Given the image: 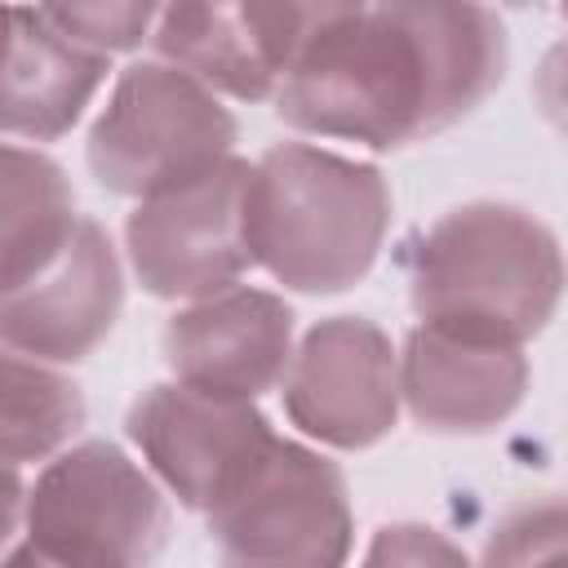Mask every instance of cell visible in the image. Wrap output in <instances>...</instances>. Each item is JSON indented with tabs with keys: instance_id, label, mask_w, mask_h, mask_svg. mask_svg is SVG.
<instances>
[{
	"instance_id": "11",
	"label": "cell",
	"mask_w": 568,
	"mask_h": 568,
	"mask_svg": "<svg viewBox=\"0 0 568 568\" xmlns=\"http://www.w3.org/2000/svg\"><path fill=\"white\" fill-rule=\"evenodd\" d=\"M124 306V275L106 231L80 213L67 244L9 297H0V346L44 364L98 351Z\"/></svg>"
},
{
	"instance_id": "2",
	"label": "cell",
	"mask_w": 568,
	"mask_h": 568,
	"mask_svg": "<svg viewBox=\"0 0 568 568\" xmlns=\"http://www.w3.org/2000/svg\"><path fill=\"white\" fill-rule=\"evenodd\" d=\"M564 257L555 231L506 200H470L435 217L408 253V302L422 328L524 346L559 306Z\"/></svg>"
},
{
	"instance_id": "19",
	"label": "cell",
	"mask_w": 568,
	"mask_h": 568,
	"mask_svg": "<svg viewBox=\"0 0 568 568\" xmlns=\"http://www.w3.org/2000/svg\"><path fill=\"white\" fill-rule=\"evenodd\" d=\"M359 568H470L462 546L426 524H386L373 532Z\"/></svg>"
},
{
	"instance_id": "17",
	"label": "cell",
	"mask_w": 568,
	"mask_h": 568,
	"mask_svg": "<svg viewBox=\"0 0 568 568\" xmlns=\"http://www.w3.org/2000/svg\"><path fill=\"white\" fill-rule=\"evenodd\" d=\"M479 568H568L564 501L537 497V501L506 510L484 541Z\"/></svg>"
},
{
	"instance_id": "10",
	"label": "cell",
	"mask_w": 568,
	"mask_h": 568,
	"mask_svg": "<svg viewBox=\"0 0 568 568\" xmlns=\"http://www.w3.org/2000/svg\"><path fill=\"white\" fill-rule=\"evenodd\" d=\"M320 4H169L151 27L160 62L209 93L266 102L280 93Z\"/></svg>"
},
{
	"instance_id": "22",
	"label": "cell",
	"mask_w": 568,
	"mask_h": 568,
	"mask_svg": "<svg viewBox=\"0 0 568 568\" xmlns=\"http://www.w3.org/2000/svg\"><path fill=\"white\" fill-rule=\"evenodd\" d=\"M9 36H13V9H0V62L9 53Z\"/></svg>"
},
{
	"instance_id": "5",
	"label": "cell",
	"mask_w": 568,
	"mask_h": 568,
	"mask_svg": "<svg viewBox=\"0 0 568 568\" xmlns=\"http://www.w3.org/2000/svg\"><path fill=\"white\" fill-rule=\"evenodd\" d=\"M240 138L235 115L186 71L151 58L115 75L98 111L84 160L89 173L129 200H151L231 160Z\"/></svg>"
},
{
	"instance_id": "8",
	"label": "cell",
	"mask_w": 568,
	"mask_h": 568,
	"mask_svg": "<svg viewBox=\"0 0 568 568\" xmlns=\"http://www.w3.org/2000/svg\"><path fill=\"white\" fill-rule=\"evenodd\" d=\"M124 430L151 479L200 515L226 501L280 439L253 399L209 395L182 382L142 390L124 417Z\"/></svg>"
},
{
	"instance_id": "7",
	"label": "cell",
	"mask_w": 568,
	"mask_h": 568,
	"mask_svg": "<svg viewBox=\"0 0 568 568\" xmlns=\"http://www.w3.org/2000/svg\"><path fill=\"white\" fill-rule=\"evenodd\" d=\"M244 182L248 160H226L182 186H169L124 222L129 271L151 297L200 302L235 288L253 266L244 244Z\"/></svg>"
},
{
	"instance_id": "1",
	"label": "cell",
	"mask_w": 568,
	"mask_h": 568,
	"mask_svg": "<svg viewBox=\"0 0 568 568\" xmlns=\"http://www.w3.org/2000/svg\"><path fill=\"white\" fill-rule=\"evenodd\" d=\"M484 4H320L275 93L297 133L395 151L466 120L506 75Z\"/></svg>"
},
{
	"instance_id": "3",
	"label": "cell",
	"mask_w": 568,
	"mask_h": 568,
	"mask_svg": "<svg viewBox=\"0 0 568 568\" xmlns=\"http://www.w3.org/2000/svg\"><path fill=\"white\" fill-rule=\"evenodd\" d=\"M390 226V186L377 164L311 142H280L248 164V262L293 293L359 284Z\"/></svg>"
},
{
	"instance_id": "20",
	"label": "cell",
	"mask_w": 568,
	"mask_h": 568,
	"mask_svg": "<svg viewBox=\"0 0 568 568\" xmlns=\"http://www.w3.org/2000/svg\"><path fill=\"white\" fill-rule=\"evenodd\" d=\"M22 501H27V488L18 479L13 466H0V550L9 546L13 528L22 524Z\"/></svg>"
},
{
	"instance_id": "18",
	"label": "cell",
	"mask_w": 568,
	"mask_h": 568,
	"mask_svg": "<svg viewBox=\"0 0 568 568\" xmlns=\"http://www.w3.org/2000/svg\"><path fill=\"white\" fill-rule=\"evenodd\" d=\"M53 31H62L71 44L111 58L129 53L142 40H151V27L160 18L155 4H36Z\"/></svg>"
},
{
	"instance_id": "4",
	"label": "cell",
	"mask_w": 568,
	"mask_h": 568,
	"mask_svg": "<svg viewBox=\"0 0 568 568\" xmlns=\"http://www.w3.org/2000/svg\"><path fill=\"white\" fill-rule=\"evenodd\" d=\"M27 546L62 568H151L169 541V493L111 439L49 457L22 501Z\"/></svg>"
},
{
	"instance_id": "16",
	"label": "cell",
	"mask_w": 568,
	"mask_h": 568,
	"mask_svg": "<svg viewBox=\"0 0 568 568\" xmlns=\"http://www.w3.org/2000/svg\"><path fill=\"white\" fill-rule=\"evenodd\" d=\"M84 390L58 364L0 346V466L44 462L84 426Z\"/></svg>"
},
{
	"instance_id": "14",
	"label": "cell",
	"mask_w": 568,
	"mask_h": 568,
	"mask_svg": "<svg viewBox=\"0 0 568 568\" xmlns=\"http://www.w3.org/2000/svg\"><path fill=\"white\" fill-rule=\"evenodd\" d=\"M106 71V58L71 44L40 9H13V36L0 62V138L53 142L71 133Z\"/></svg>"
},
{
	"instance_id": "13",
	"label": "cell",
	"mask_w": 568,
	"mask_h": 568,
	"mask_svg": "<svg viewBox=\"0 0 568 568\" xmlns=\"http://www.w3.org/2000/svg\"><path fill=\"white\" fill-rule=\"evenodd\" d=\"M399 404L435 435H484L501 426L528 390L524 346L462 342L435 328H413L395 351Z\"/></svg>"
},
{
	"instance_id": "12",
	"label": "cell",
	"mask_w": 568,
	"mask_h": 568,
	"mask_svg": "<svg viewBox=\"0 0 568 568\" xmlns=\"http://www.w3.org/2000/svg\"><path fill=\"white\" fill-rule=\"evenodd\" d=\"M160 346L173 382L209 395L257 399L293 359V311L266 288L235 284L173 311Z\"/></svg>"
},
{
	"instance_id": "21",
	"label": "cell",
	"mask_w": 568,
	"mask_h": 568,
	"mask_svg": "<svg viewBox=\"0 0 568 568\" xmlns=\"http://www.w3.org/2000/svg\"><path fill=\"white\" fill-rule=\"evenodd\" d=\"M0 568H62V564H53V559H44L40 550H31L27 541H18V546H9V550H4Z\"/></svg>"
},
{
	"instance_id": "9",
	"label": "cell",
	"mask_w": 568,
	"mask_h": 568,
	"mask_svg": "<svg viewBox=\"0 0 568 568\" xmlns=\"http://www.w3.org/2000/svg\"><path fill=\"white\" fill-rule=\"evenodd\" d=\"M288 422L328 448H373L399 417L395 346L364 315L320 320L284 368Z\"/></svg>"
},
{
	"instance_id": "15",
	"label": "cell",
	"mask_w": 568,
	"mask_h": 568,
	"mask_svg": "<svg viewBox=\"0 0 568 568\" xmlns=\"http://www.w3.org/2000/svg\"><path fill=\"white\" fill-rule=\"evenodd\" d=\"M71 178L36 146L0 142V297L22 288L75 231Z\"/></svg>"
},
{
	"instance_id": "6",
	"label": "cell",
	"mask_w": 568,
	"mask_h": 568,
	"mask_svg": "<svg viewBox=\"0 0 568 568\" xmlns=\"http://www.w3.org/2000/svg\"><path fill=\"white\" fill-rule=\"evenodd\" d=\"M217 568H346L355 519L337 462L275 439L266 462L209 515Z\"/></svg>"
}]
</instances>
